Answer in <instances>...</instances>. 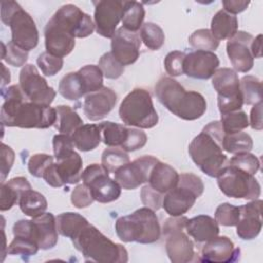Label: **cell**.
Wrapping results in <instances>:
<instances>
[{"label":"cell","instance_id":"cell-20","mask_svg":"<svg viewBox=\"0 0 263 263\" xmlns=\"http://www.w3.org/2000/svg\"><path fill=\"white\" fill-rule=\"evenodd\" d=\"M117 95L110 87L103 86L101 89L86 95L83 102V113L90 121H98L106 117L115 107Z\"/></svg>","mask_w":263,"mask_h":263},{"label":"cell","instance_id":"cell-51","mask_svg":"<svg viewBox=\"0 0 263 263\" xmlns=\"http://www.w3.org/2000/svg\"><path fill=\"white\" fill-rule=\"evenodd\" d=\"M186 53L179 50L171 51L166 54L164 59V68L170 76H180L184 74L183 63Z\"/></svg>","mask_w":263,"mask_h":263},{"label":"cell","instance_id":"cell-53","mask_svg":"<svg viewBox=\"0 0 263 263\" xmlns=\"http://www.w3.org/2000/svg\"><path fill=\"white\" fill-rule=\"evenodd\" d=\"M147 143V135L138 128H128V134L121 149L125 152L136 151L143 148Z\"/></svg>","mask_w":263,"mask_h":263},{"label":"cell","instance_id":"cell-33","mask_svg":"<svg viewBox=\"0 0 263 263\" xmlns=\"http://www.w3.org/2000/svg\"><path fill=\"white\" fill-rule=\"evenodd\" d=\"M57 111V121L55 128L60 134L72 135L79 126L83 124L82 119L76 111H74L70 106L60 105L55 108Z\"/></svg>","mask_w":263,"mask_h":263},{"label":"cell","instance_id":"cell-21","mask_svg":"<svg viewBox=\"0 0 263 263\" xmlns=\"http://www.w3.org/2000/svg\"><path fill=\"white\" fill-rule=\"evenodd\" d=\"M240 218L236 226V234L245 240L257 237L262 229V200L254 199L239 206Z\"/></svg>","mask_w":263,"mask_h":263},{"label":"cell","instance_id":"cell-34","mask_svg":"<svg viewBox=\"0 0 263 263\" xmlns=\"http://www.w3.org/2000/svg\"><path fill=\"white\" fill-rule=\"evenodd\" d=\"M145 18V8L142 3L138 1H124L122 28L136 33L141 29Z\"/></svg>","mask_w":263,"mask_h":263},{"label":"cell","instance_id":"cell-38","mask_svg":"<svg viewBox=\"0 0 263 263\" xmlns=\"http://www.w3.org/2000/svg\"><path fill=\"white\" fill-rule=\"evenodd\" d=\"M239 90L246 105H255L262 102V83L252 75H246L239 80Z\"/></svg>","mask_w":263,"mask_h":263},{"label":"cell","instance_id":"cell-29","mask_svg":"<svg viewBox=\"0 0 263 263\" xmlns=\"http://www.w3.org/2000/svg\"><path fill=\"white\" fill-rule=\"evenodd\" d=\"M238 28L237 17L224 9L216 12L211 22V32L217 40H225L233 37Z\"/></svg>","mask_w":263,"mask_h":263},{"label":"cell","instance_id":"cell-25","mask_svg":"<svg viewBox=\"0 0 263 263\" xmlns=\"http://www.w3.org/2000/svg\"><path fill=\"white\" fill-rule=\"evenodd\" d=\"M186 232L196 242H205L219 234V224L206 215H199L188 219L185 225Z\"/></svg>","mask_w":263,"mask_h":263},{"label":"cell","instance_id":"cell-43","mask_svg":"<svg viewBox=\"0 0 263 263\" xmlns=\"http://www.w3.org/2000/svg\"><path fill=\"white\" fill-rule=\"evenodd\" d=\"M220 121L225 134L241 132L249 126V118L241 110L221 115Z\"/></svg>","mask_w":263,"mask_h":263},{"label":"cell","instance_id":"cell-60","mask_svg":"<svg viewBox=\"0 0 263 263\" xmlns=\"http://www.w3.org/2000/svg\"><path fill=\"white\" fill-rule=\"evenodd\" d=\"M251 52L253 58H261L262 57V35L259 34L256 38L253 39L251 43Z\"/></svg>","mask_w":263,"mask_h":263},{"label":"cell","instance_id":"cell-1","mask_svg":"<svg viewBox=\"0 0 263 263\" xmlns=\"http://www.w3.org/2000/svg\"><path fill=\"white\" fill-rule=\"evenodd\" d=\"M2 125L21 128H48L55 124L57 111L50 106L30 102L20 85L1 89Z\"/></svg>","mask_w":263,"mask_h":263},{"label":"cell","instance_id":"cell-40","mask_svg":"<svg viewBox=\"0 0 263 263\" xmlns=\"http://www.w3.org/2000/svg\"><path fill=\"white\" fill-rule=\"evenodd\" d=\"M77 72L82 80L86 95L95 92L103 87L104 75L99 66L86 65L80 68Z\"/></svg>","mask_w":263,"mask_h":263},{"label":"cell","instance_id":"cell-22","mask_svg":"<svg viewBox=\"0 0 263 263\" xmlns=\"http://www.w3.org/2000/svg\"><path fill=\"white\" fill-rule=\"evenodd\" d=\"M240 250L234 247V243L227 236H216L202 246L200 259L202 262L228 263L238 259Z\"/></svg>","mask_w":263,"mask_h":263},{"label":"cell","instance_id":"cell-12","mask_svg":"<svg viewBox=\"0 0 263 263\" xmlns=\"http://www.w3.org/2000/svg\"><path fill=\"white\" fill-rule=\"evenodd\" d=\"M18 85L30 102L39 105L50 106L57 95L32 64H27L22 68Z\"/></svg>","mask_w":263,"mask_h":263},{"label":"cell","instance_id":"cell-39","mask_svg":"<svg viewBox=\"0 0 263 263\" xmlns=\"http://www.w3.org/2000/svg\"><path fill=\"white\" fill-rule=\"evenodd\" d=\"M141 41L151 50H158L164 43L163 30L156 24L147 22L144 23L140 29Z\"/></svg>","mask_w":263,"mask_h":263},{"label":"cell","instance_id":"cell-45","mask_svg":"<svg viewBox=\"0 0 263 263\" xmlns=\"http://www.w3.org/2000/svg\"><path fill=\"white\" fill-rule=\"evenodd\" d=\"M240 218L239 206L232 205L228 202L218 205L215 212V220L222 226H235Z\"/></svg>","mask_w":263,"mask_h":263},{"label":"cell","instance_id":"cell-10","mask_svg":"<svg viewBox=\"0 0 263 263\" xmlns=\"http://www.w3.org/2000/svg\"><path fill=\"white\" fill-rule=\"evenodd\" d=\"M212 85L218 93V108L221 115L241 109L243 102L239 90V78L233 69H217L212 77Z\"/></svg>","mask_w":263,"mask_h":263},{"label":"cell","instance_id":"cell-24","mask_svg":"<svg viewBox=\"0 0 263 263\" xmlns=\"http://www.w3.org/2000/svg\"><path fill=\"white\" fill-rule=\"evenodd\" d=\"M33 234L41 250L52 249L58 242V229L55 217L51 213H43L32 218Z\"/></svg>","mask_w":263,"mask_h":263},{"label":"cell","instance_id":"cell-6","mask_svg":"<svg viewBox=\"0 0 263 263\" xmlns=\"http://www.w3.org/2000/svg\"><path fill=\"white\" fill-rule=\"evenodd\" d=\"M1 21L10 27L11 42L29 51L35 48L39 34L32 16L15 1H1Z\"/></svg>","mask_w":263,"mask_h":263},{"label":"cell","instance_id":"cell-32","mask_svg":"<svg viewBox=\"0 0 263 263\" xmlns=\"http://www.w3.org/2000/svg\"><path fill=\"white\" fill-rule=\"evenodd\" d=\"M55 224L58 232L69 238H73L86 224L88 221L78 213L66 212L55 217Z\"/></svg>","mask_w":263,"mask_h":263},{"label":"cell","instance_id":"cell-5","mask_svg":"<svg viewBox=\"0 0 263 263\" xmlns=\"http://www.w3.org/2000/svg\"><path fill=\"white\" fill-rule=\"evenodd\" d=\"M117 236L124 242L153 243L160 238L161 229L153 210L144 206L122 216L115 222Z\"/></svg>","mask_w":263,"mask_h":263},{"label":"cell","instance_id":"cell-14","mask_svg":"<svg viewBox=\"0 0 263 263\" xmlns=\"http://www.w3.org/2000/svg\"><path fill=\"white\" fill-rule=\"evenodd\" d=\"M96 31L105 38H112L116 32L117 25L122 20L124 1L100 0L93 1Z\"/></svg>","mask_w":263,"mask_h":263},{"label":"cell","instance_id":"cell-7","mask_svg":"<svg viewBox=\"0 0 263 263\" xmlns=\"http://www.w3.org/2000/svg\"><path fill=\"white\" fill-rule=\"evenodd\" d=\"M122 122L138 128H152L158 123V114L153 106L151 95L144 88H135L119 106Z\"/></svg>","mask_w":263,"mask_h":263},{"label":"cell","instance_id":"cell-47","mask_svg":"<svg viewBox=\"0 0 263 263\" xmlns=\"http://www.w3.org/2000/svg\"><path fill=\"white\" fill-rule=\"evenodd\" d=\"M1 46H2V54H1L2 60H4L7 64L13 67L25 66L28 60V51L16 46L11 41L7 44V46L3 42H1Z\"/></svg>","mask_w":263,"mask_h":263},{"label":"cell","instance_id":"cell-56","mask_svg":"<svg viewBox=\"0 0 263 263\" xmlns=\"http://www.w3.org/2000/svg\"><path fill=\"white\" fill-rule=\"evenodd\" d=\"M14 152L6 144H1V183L5 182L7 175L14 162Z\"/></svg>","mask_w":263,"mask_h":263},{"label":"cell","instance_id":"cell-37","mask_svg":"<svg viewBox=\"0 0 263 263\" xmlns=\"http://www.w3.org/2000/svg\"><path fill=\"white\" fill-rule=\"evenodd\" d=\"M222 148L224 151L231 154L250 152L253 148V140L251 136L245 132L225 134Z\"/></svg>","mask_w":263,"mask_h":263},{"label":"cell","instance_id":"cell-26","mask_svg":"<svg viewBox=\"0 0 263 263\" xmlns=\"http://www.w3.org/2000/svg\"><path fill=\"white\" fill-rule=\"evenodd\" d=\"M55 159V170L64 185L77 184L81 180L83 162L75 150Z\"/></svg>","mask_w":263,"mask_h":263},{"label":"cell","instance_id":"cell-55","mask_svg":"<svg viewBox=\"0 0 263 263\" xmlns=\"http://www.w3.org/2000/svg\"><path fill=\"white\" fill-rule=\"evenodd\" d=\"M52 147H53L54 157L59 158L73 151L75 145L70 135L59 134V135H55L52 139Z\"/></svg>","mask_w":263,"mask_h":263},{"label":"cell","instance_id":"cell-44","mask_svg":"<svg viewBox=\"0 0 263 263\" xmlns=\"http://www.w3.org/2000/svg\"><path fill=\"white\" fill-rule=\"evenodd\" d=\"M227 163L251 175H255L260 168L259 158L250 152L234 154V156L227 160Z\"/></svg>","mask_w":263,"mask_h":263},{"label":"cell","instance_id":"cell-23","mask_svg":"<svg viewBox=\"0 0 263 263\" xmlns=\"http://www.w3.org/2000/svg\"><path fill=\"white\" fill-rule=\"evenodd\" d=\"M165 237V251L173 263H188L194 261V243L183 231L172 232Z\"/></svg>","mask_w":263,"mask_h":263},{"label":"cell","instance_id":"cell-17","mask_svg":"<svg viewBox=\"0 0 263 263\" xmlns=\"http://www.w3.org/2000/svg\"><path fill=\"white\" fill-rule=\"evenodd\" d=\"M219 64V58L213 51L194 50L185 55L183 72L188 77L206 80L213 77Z\"/></svg>","mask_w":263,"mask_h":263},{"label":"cell","instance_id":"cell-30","mask_svg":"<svg viewBox=\"0 0 263 263\" xmlns=\"http://www.w3.org/2000/svg\"><path fill=\"white\" fill-rule=\"evenodd\" d=\"M75 147L83 152L96 149L102 140L100 124H82L72 135Z\"/></svg>","mask_w":263,"mask_h":263},{"label":"cell","instance_id":"cell-8","mask_svg":"<svg viewBox=\"0 0 263 263\" xmlns=\"http://www.w3.org/2000/svg\"><path fill=\"white\" fill-rule=\"evenodd\" d=\"M203 190L204 185L198 176L183 173L179 175L177 185L164 194L162 208L172 217L182 216L192 208Z\"/></svg>","mask_w":263,"mask_h":263},{"label":"cell","instance_id":"cell-46","mask_svg":"<svg viewBox=\"0 0 263 263\" xmlns=\"http://www.w3.org/2000/svg\"><path fill=\"white\" fill-rule=\"evenodd\" d=\"M98 66L107 79H117L124 71V66L113 57L111 51L104 53L100 58Z\"/></svg>","mask_w":263,"mask_h":263},{"label":"cell","instance_id":"cell-16","mask_svg":"<svg viewBox=\"0 0 263 263\" xmlns=\"http://www.w3.org/2000/svg\"><path fill=\"white\" fill-rule=\"evenodd\" d=\"M254 37L245 31H237L228 39L226 52L235 72L247 73L254 66V58L251 52V43Z\"/></svg>","mask_w":263,"mask_h":263},{"label":"cell","instance_id":"cell-50","mask_svg":"<svg viewBox=\"0 0 263 263\" xmlns=\"http://www.w3.org/2000/svg\"><path fill=\"white\" fill-rule=\"evenodd\" d=\"M53 163V157L45 153H37L30 157L28 161L29 173L36 177L42 178L45 170Z\"/></svg>","mask_w":263,"mask_h":263},{"label":"cell","instance_id":"cell-49","mask_svg":"<svg viewBox=\"0 0 263 263\" xmlns=\"http://www.w3.org/2000/svg\"><path fill=\"white\" fill-rule=\"evenodd\" d=\"M39 249H40L39 246L31 239L23 238V237H14L7 248V254L33 256L37 254Z\"/></svg>","mask_w":263,"mask_h":263},{"label":"cell","instance_id":"cell-9","mask_svg":"<svg viewBox=\"0 0 263 263\" xmlns=\"http://www.w3.org/2000/svg\"><path fill=\"white\" fill-rule=\"evenodd\" d=\"M217 180L220 190L228 197L254 200L261 194V186L254 175L229 163L220 171Z\"/></svg>","mask_w":263,"mask_h":263},{"label":"cell","instance_id":"cell-41","mask_svg":"<svg viewBox=\"0 0 263 263\" xmlns=\"http://www.w3.org/2000/svg\"><path fill=\"white\" fill-rule=\"evenodd\" d=\"M101 161V164L106 168L108 173L114 174L119 167L129 162V156L122 149L110 147L103 151Z\"/></svg>","mask_w":263,"mask_h":263},{"label":"cell","instance_id":"cell-19","mask_svg":"<svg viewBox=\"0 0 263 263\" xmlns=\"http://www.w3.org/2000/svg\"><path fill=\"white\" fill-rule=\"evenodd\" d=\"M44 38L46 51L55 57L68 55L75 46V38L52 16L45 26Z\"/></svg>","mask_w":263,"mask_h":263},{"label":"cell","instance_id":"cell-54","mask_svg":"<svg viewBox=\"0 0 263 263\" xmlns=\"http://www.w3.org/2000/svg\"><path fill=\"white\" fill-rule=\"evenodd\" d=\"M163 194L154 190L149 184L141 189V200L143 204L151 210L158 211L162 206Z\"/></svg>","mask_w":263,"mask_h":263},{"label":"cell","instance_id":"cell-11","mask_svg":"<svg viewBox=\"0 0 263 263\" xmlns=\"http://www.w3.org/2000/svg\"><path fill=\"white\" fill-rule=\"evenodd\" d=\"M102 164L92 163L82 172L81 180L87 186L95 200L101 203H109L119 198L121 187L110 177Z\"/></svg>","mask_w":263,"mask_h":263},{"label":"cell","instance_id":"cell-3","mask_svg":"<svg viewBox=\"0 0 263 263\" xmlns=\"http://www.w3.org/2000/svg\"><path fill=\"white\" fill-rule=\"evenodd\" d=\"M154 89L160 104L181 119L196 120L206 111V102L201 93L186 90L172 77H161Z\"/></svg>","mask_w":263,"mask_h":263},{"label":"cell","instance_id":"cell-48","mask_svg":"<svg viewBox=\"0 0 263 263\" xmlns=\"http://www.w3.org/2000/svg\"><path fill=\"white\" fill-rule=\"evenodd\" d=\"M36 63L45 76H53L59 73L64 65L63 58L50 54L47 51L40 53L36 60Z\"/></svg>","mask_w":263,"mask_h":263},{"label":"cell","instance_id":"cell-52","mask_svg":"<svg viewBox=\"0 0 263 263\" xmlns=\"http://www.w3.org/2000/svg\"><path fill=\"white\" fill-rule=\"evenodd\" d=\"M92 194L87 186L83 183L77 185L71 193V202L77 209H84L93 202Z\"/></svg>","mask_w":263,"mask_h":263},{"label":"cell","instance_id":"cell-27","mask_svg":"<svg viewBox=\"0 0 263 263\" xmlns=\"http://www.w3.org/2000/svg\"><path fill=\"white\" fill-rule=\"evenodd\" d=\"M178 180L179 174L177 171L170 164L158 160L150 173L148 183L154 190L165 194L177 185Z\"/></svg>","mask_w":263,"mask_h":263},{"label":"cell","instance_id":"cell-31","mask_svg":"<svg viewBox=\"0 0 263 263\" xmlns=\"http://www.w3.org/2000/svg\"><path fill=\"white\" fill-rule=\"evenodd\" d=\"M18 205L25 215L35 218L45 213L47 209V200L40 192L29 189L21 195Z\"/></svg>","mask_w":263,"mask_h":263},{"label":"cell","instance_id":"cell-15","mask_svg":"<svg viewBox=\"0 0 263 263\" xmlns=\"http://www.w3.org/2000/svg\"><path fill=\"white\" fill-rule=\"evenodd\" d=\"M52 17L61 23L74 38H85L96 30L91 17L74 4L61 6Z\"/></svg>","mask_w":263,"mask_h":263},{"label":"cell","instance_id":"cell-28","mask_svg":"<svg viewBox=\"0 0 263 263\" xmlns=\"http://www.w3.org/2000/svg\"><path fill=\"white\" fill-rule=\"evenodd\" d=\"M32 189L31 184L25 177H15L7 182L1 183L0 190V210L1 212L10 210L16 202H18L21 195L26 191Z\"/></svg>","mask_w":263,"mask_h":263},{"label":"cell","instance_id":"cell-13","mask_svg":"<svg viewBox=\"0 0 263 263\" xmlns=\"http://www.w3.org/2000/svg\"><path fill=\"white\" fill-rule=\"evenodd\" d=\"M158 159L151 155H144L129 161L114 173V180L125 190H133L148 182L150 173Z\"/></svg>","mask_w":263,"mask_h":263},{"label":"cell","instance_id":"cell-36","mask_svg":"<svg viewBox=\"0 0 263 263\" xmlns=\"http://www.w3.org/2000/svg\"><path fill=\"white\" fill-rule=\"evenodd\" d=\"M99 124L101 126L102 139L104 144L108 147L121 148L126 140L128 127L112 121H104Z\"/></svg>","mask_w":263,"mask_h":263},{"label":"cell","instance_id":"cell-35","mask_svg":"<svg viewBox=\"0 0 263 263\" xmlns=\"http://www.w3.org/2000/svg\"><path fill=\"white\" fill-rule=\"evenodd\" d=\"M59 92L63 98L69 101H76L86 95L78 72H70L61 79L59 83Z\"/></svg>","mask_w":263,"mask_h":263},{"label":"cell","instance_id":"cell-58","mask_svg":"<svg viewBox=\"0 0 263 263\" xmlns=\"http://www.w3.org/2000/svg\"><path fill=\"white\" fill-rule=\"evenodd\" d=\"M249 124L252 128L256 130H261L263 128V121H262V102H259L253 105L250 114V122Z\"/></svg>","mask_w":263,"mask_h":263},{"label":"cell","instance_id":"cell-4","mask_svg":"<svg viewBox=\"0 0 263 263\" xmlns=\"http://www.w3.org/2000/svg\"><path fill=\"white\" fill-rule=\"evenodd\" d=\"M71 240L85 261L99 263H124L128 261V253L122 245L112 241L89 223Z\"/></svg>","mask_w":263,"mask_h":263},{"label":"cell","instance_id":"cell-61","mask_svg":"<svg viewBox=\"0 0 263 263\" xmlns=\"http://www.w3.org/2000/svg\"><path fill=\"white\" fill-rule=\"evenodd\" d=\"M1 68H2V73H3L1 87L4 88V86L10 82V72H9V70L3 64H1Z\"/></svg>","mask_w":263,"mask_h":263},{"label":"cell","instance_id":"cell-2","mask_svg":"<svg viewBox=\"0 0 263 263\" xmlns=\"http://www.w3.org/2000/svg\"><path fill=\"white\" fill-rule=\"evenodd\" d=\"M225 132L221 121H212L191 141L188 152L193 162L209 177L217 178L227 163L222 142Z\"/></svg>","mask_w":263,"mask_h":263},{"label":"cell","instance_id":"cell-18","mask_svg":"<svg viewBox=\"0 0 263 263\" xmlns=\"http://www.w3.org/2000/svg\"><path fill=\"white\" fill-rule=\"evenodd\" d=\"M141 40L137 33L118 28L111 38V53L123 66L134 64L140 55Z\"/></svg>","mask_w":263,"mask_h":263},{"label":"cell","instance_id":"cell-57","mask_svg":"<svg viewBox=\"0 0 263 263\" xmlns=\"http://www.w3.org/2000/svg\"><path fill=\"white\" fill-rule=\"evenodd\" d=\"M188 218L185 216H177V217H172L166 219L163 227H162V234L163 236L175 232V231H179V230H184L185 229V225L187 222Z\"/></svg>","mask_w":263,"mask_h":263},{"label":"cell","instance_id":"cell-59","mask_svg":"<svg viewBox=\"0 0 263 263\" xmlns=\"http://www.w3.org/2000/svg\"><path fill=\"white\" fill-rule=\"evenodd\" d=\"M224 10L230 14H237L247 9L250 5L249 1H240V0H224L222 2Z\"/></svg>","mask_w":263,"mask_h":263},{"label":"cell","instance_id":"cell-42","mask_svg":"<svg viewBox=\"0 0 263 263\" xmlns=\"http://www.w3.org/2000/svg\"><path fill=\"white\" fill-rule=\"evenodd\" d=\"M188 42L191 47L195 48L196 50L205 51L216 50L220 43V41L213 36L212 32L209 29H198L194 31L189 36Z\"/></svg>","mask_w":263,"mask_h":263}]
</instances>
